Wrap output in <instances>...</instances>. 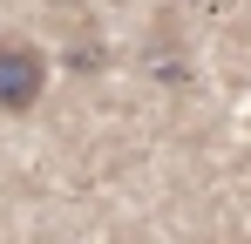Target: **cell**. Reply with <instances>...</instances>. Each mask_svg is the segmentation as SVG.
<instances>
[{"mask_svg": "<svg viewBox=\"0 0 251 244\" xmlns=\"http://www.w3.org/2000/svg\"><path fill=\"white\" fill-rule=\"evenodd\" d=\"M41 88H48L41 48H27V41H0V109H7V116H27V109L41 102Z\"/></svg>", "mask_w": 251, "mask_h": 244, "instance_id": "6da1fadb", "label": "cell"}]
</instances>
